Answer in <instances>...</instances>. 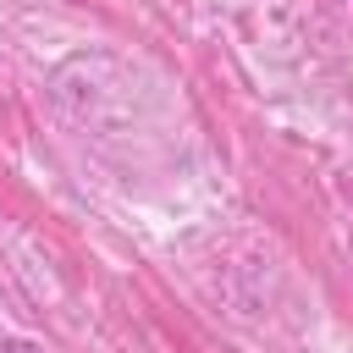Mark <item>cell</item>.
I'll list each match as a JSON object with an SVG mask.
<instances>
[{"mask_svg": "<svg viewBox=\"0 0 353 353\" xmlns=\"http://www.w3.org/2000/svg\"><path fill=\"white\" fill-rule=\"evenodd\" d=\"M0 353H44L39 342H22V336H0Z\"/></svg>", "mask_w": 353, "mask_h": 353, "instance_id": "6da1fadb", "label": "cell"}]
</instances>
